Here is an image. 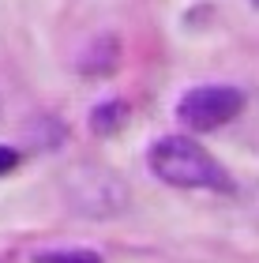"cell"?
Listing matches in <instances>:
<instances>
[{"label":"cell","mask_w":259,"mask_h":263,"mask_svg":"<svg viewBox=\"0 0 259 263\" xmlns=\"http://www.w3.org/2000/svg\"><path fill=\"white\" fill-rule=\"evenodd\" d=\"M147 165L162 184H173V188H210V192H229L233 188L222 162L188 136L158 139L147 151Z\"/></svg>","instance_id":"6da1fadb"},{"label":"cell","mask_w":259,"mask_h":263,"mask_svg":"<svg viewBox=\"0 0 259 263\" xmlns=\"http://www.w3.org/2000/svg\"><path fill=\"white\" fill-rule=\"evenodd\" d=\"M244 109V94L226 83H210V87H192L176 105V117L195 128V132H214L222 124H229L233 117H241Z\"/></svg>","instance_id":"7a4b0ae2"},{"label":"cell","mask_w":259,"mask_h":263,"mask_svg":"<svg viewBox=\"0 0 259 263\" xmlns=\"http://www.w3.org/2000/svg\"><path fill=\"white\" fill-rule=\"evenodd\" d=\"M72 203L83 214H116L128 203V188L116 181V173L83 165L72 173Z\"/></svg>","instance_id":"3957f363"},{"label":"cell","mask_w":259,"mask_h":263,"mask_svg":"<svg viewBox=\"0 0 259 263\" xmlns=\"http://www.w3.org/2000/svg\"><path fill=\"white\" fill-rule=\"evenodd\" d=\"M124 117H128V105H124V102H105V105L94 109L90 128L98 132V136H109V132H116V128L124 124Z\"/></svg>","instance_id":"277c9868"},{"label":"cell","mask_w":259,"mask_h":263,"mask_svg":"<svg viewBox=\"0 0 259 263\" xmlns=\"http://www.w3.org/2000/svg\"><path fill=\"white\" fill-rule=\"evenodd\" d=\"M34 263H102V256L87 248H68V252H38Z\"/></svg>","instance_id":"5b68a950"},{"label":"cell","mask_w":259,"mask_h":263,"mask_svg":"<svg viewBox=\"0 0 259 263\" xmlns=\"http://www.w3.org/2000/svg\"><path fill=\"white\" fill-rule=\"evenodd\" d=\"M19 165V151H11V147H0V177L11 173Z\"/></svg>","instance_id":"8992f818"}]
</instances>
